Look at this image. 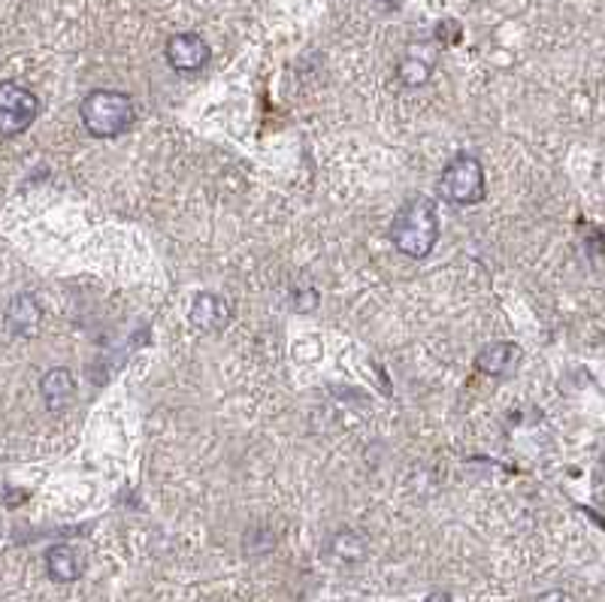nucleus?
I'll list each match as a JSON object with an SVG mask.
<instances>
[{"label":"nucleus","mask_w":605,"mask_h":602,"mask_svg":"<svg viewBox=\"0 0 605 602\" xmlns=\"http://www.w3.org/2000/svg\"><path fill=\"white\" fill-rule=\"evenodd\" d=\"M439 212L430 197H408L391 222V242L406 258H427L437 249Z\"/></svg>","instance_id":"f257e3e1"},{"label":"nucleus","mask_w":605,"mask_h":602,"mask_svg":"<svg viewBox=\"0 0 605 602\" xmlns=\"http://www.w3.org/2000/svg\"><path fill=\"white\" fill-rule=\"evenodd\" d=\"M79 118L83 127L98 137V140H115L122 137L127 127L134 125V103L125 91H113V88H98L79 103Z\"/></svg>","instance_id":"f03ea898"},{"label":"nucleus","mask_w":605,"mask_h":602,"mask_svg":"<svg viewBox=\"0 0 605 602\" xmlns=\"http://www.w3.org/2000/svg\"><path fill=\"white\" fill-rule=\"evenodd\" d=\"M439 197L457 203V206H469L479 203L484 197V167L476 154H457L451 158L442 176H439Z\"/></svg>","instance_id":"7ed1b4c3"},{"label":"nucleus","mask_w":605,"mask_h":602,"mask_svg":"<svg viewBox=\"0 0 605 602\" xmlns=\"http://www.w3.org/2000/svg\"><path fill=\"white\" fill-rule=\"evenodd\" d=\"M40 115L37 95L18 83H0V137L25 134Z\"/></svg>","instance_id":"20e7f679"},{"label":"nucleus","mask_w":605,"mask_h":602,"mask_svg":"<svg viewBox=\"0 0 605 602\" xmlns=\"http://www.w3.org/2000/svg\"><path fill=\"white\" fill-rule=\"evenodd\" d=\"M167 61L173 71L198 73L210 64V46L200 34H173L167 40Z\"/></svg>","instance_id":"39448f33"},{"label":"nucleus","mask_w":605,"mask_h":602,"mask_svg":"<svg viewBox=\"0 0 605 602\" xmlns=\"http://www.w3.org/2000/svg\"><path fill=\"white\" fill-rule=\"evenodd\" d=\"M40 324L42 309L34 294H15L13 300L7 303V327L13 330L15 337L34 339L40 334Z\"/></svg>","instance_id":"423d86ee"},{"label":"nucleus","mask_w":605,"mask_h":602,"mask_svg":"<svg viewBox=\"0 0 605 602\" xmlns=\"http://www.w3.org/2000/svg\"><path fill=\"white\" fill-rule=\"evenodd\" d=\"M40 393L46 409H52V412H64V409L73 403V397H76V381H73L71 369L55 366V369L42 373Z\"/></svg>","instance_id":"0eeeda50"},{"label":"nucleus","mask_w":605,"mask_h":602,"mask_svg":"<svg viewBox=\"0 0 605 602\" xmlns=\"http://www.w3.org/2000/svg\"><path fill=\"white\" fill-rule=\"evenodd\" d=\"M234 309L227 303L225 297L218 294H198V300L191 303V324L200 330H222L230 322Z\"/></svg>","instance_id":"6e6552de"},{"label":"nucleus","mask_w":605,"mask_h":602,"mask_svg":"<svg viewBox=\"0 0 605 602\" xmlns=\"http://www.w3.org/2000/svg\"><path fill=\"white\" fill-rule=\"evenodd\" d=\"M521 364V349L515 342H493L479 354V369L493 378H503L515 373V366Z\"/></svg>","instance_id":"1a4fd4ad"},{"label":"nucleus","mask_w":605,"mask_h":602,"mask_svg":"<svg viewBox=\"0 0 605 602\" xmlns=\"http://www.w3.org/2000/svg\"><path fill=\"white\" fill-rule=\"evenodd\" d=\"M46 569L49 575L61 581V585H71L83 575V557L73 545H55L46 551Z\"/></svg>","instance_id":"9d476101"},{"label":"nucleus","mask_w":605,"mask_h":602,"mask_svg":"<svg viewBox=\"0 0 605 602\" xmlns=\"http://www.w3.org/2000/svg\"><path fill=\"white\" fill-rule=\"evenodd\" d=\"M330 554L342 563H361L366 557V539L357 530H339L330 536Z\"/></svg>","instance_id":"9b49d317"},{"label":"nucleus","mask_w":605,"mask_h":602,"mask_svg":"<svg viewBox=\"0 0 605 602\" xmlns=\"http://www.w3.org/2000/svg\"><path fill=\"white\" fill-rule=\"evenodd\" d=\"M400 79L406 85H424L430 79V64H424L421 58H406L400 64Z\"/></svg>","instance_id":"f8f14e48"},{"label":"nucleus","mask_w":605,"mask_h":602,"mask_svg":"<svg viewBox=\"0 0 605 602\" xmlns=\"http://www.w3.org/2000/svg\"><path fill=\"white\" fill-rule=\"evenodd\" d=\"M315 303H318V294H315V291H303V294L294 300V309L297 312H310Z\"/></svg>","instance_id":"ddd939ff"}]
</instances>
